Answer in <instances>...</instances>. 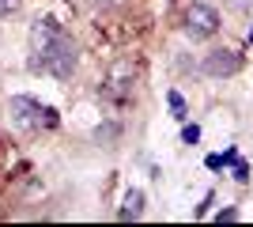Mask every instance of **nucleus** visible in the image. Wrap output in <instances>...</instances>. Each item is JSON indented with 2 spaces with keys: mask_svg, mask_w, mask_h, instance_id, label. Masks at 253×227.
Masks as SVG:
<instances>
[{
  "mask_svg": "<svg viewBox=\"0 0 253 227\" xmlns=\"http://www.w3.org/2000/svg\"><path fill=\"white\" fill-rule=\"evenodd\" d=\"M204 72L208 76H234L242 72V53H234V49H211L204 57Z\"/></svg>",
  "mask_w": 253,
  "mask_h": 227,
  "instance_id": "obj_5",
  "label": "nucleus"
},
{
  "mask_svg": "<svg viewBox=\"0 0 253 227\" xmlns=\"http://www.w3.org/2000/svg\"><path fill=\"white\" fill-rule=\"evenodd\" d=\"M170 110H174V118H185V102H181L178 91H170Z\"/></svg>",
  "mask_w": 253,
  "mask_h": 227,
  "instance_id": "obj_8",
  "label": "nucleus"
},
{
  "mask_svg": "<svg viewBox=\"0 0 253 227\" xmlns=\"http://www.w3.org/2000/svg\"><path fill=\"white\" fill-rule=\"evenodd\" d=\"M215 220H219V224H234V220H238V212H234V208H223Z\"/></svg>",
  "mask_w": 253,
  "mask_h": 227,
  "instance_id": "obj_11",
  "label": "nucleus"
},
{
  "mask_svg": "<svg viewBox=\"0 0 253 227\" xmlns=\"http://www.w3.org/2000/svg\"><path fill=\"white\" fill-rule=\"evenodd\" d=\"M132 65L128 61H117L110 72H106V84H102V95L110 98V102H128L132 98Z\"/></svg>",
  "mask_w": 253,
  "mask_h": 227,
  "instance_id": "obj_3",
  "label": "nucleus"
},
{
  "mask_svg": "<svg viewBox=\"0 0 253 227\" xmlns=\"http://www.w3.org/2000/svg\"><path fill=\"white\" fill-rule=\"evenodd\" d=\"M140 212H144V193H140V189H128V193H125V208H121V216H132V220H136L140 216Z\"/></svg>",
  "mask_w": 253,
  "mask_h": 227,
  "instance_id": "obj_7",
  "label": "nucleus"
},
{
  "mask_svg": "<svg viewBox=\"0 0 253 227\" xmlns=\"http://www.w3.org/2000/svg\"><path fill=\"white\" fill-rule=\"evenodd\" d=\"M31 68L34 72H49V76H57V80H68V76L76 72V45L64 38V31L57 34L38 57H31Z\"/></svg>",
  "mask_w": 253,
  "mask_h": 227,
  "instance_id": "obj_1",
  "label": "nucleus"
},
{
  "mask_svg": "<svg viewBox=\"0 0 253 227\" xmlns=\"http://www.w3.org/2000/svg\"><path fill=\"white\" fill-rule=\"evenodd\" d=\"M57 34H61V27H57L53 19H38V23L31 27V57H38L45 45L57 38Z\"/></svg>",
  "mask_w": 253,
  "mask_h": 227,
  "instance_id": "obj_6",
  "label": "nucleus"
},
{
  "mask_svg": "<svg viewBox=\"0 0 253 227\" xmlns=\"http://www.w3.org/2000/svg\"><path fill=\"white\" fill-rule=\"evenodd\" d=\"M11 121L23 125V129H53L57 125V110L53 106H42L38 98H27V95H15L11 98Z\"/></svg>",
  "mask_w": 253,
  "mask_h": 227,
  "instance_id": "obj_2",
  "label": "nucleus"
},
{
  "mask_svg": "<svg viewBox=\"0 0 253 227\" xmlns=\"http://www.w3.org/2000/svg\"><path fill=\"white\" fill-rule=\"evenodd\" d=\"M19 11V0H0V15H15Z\"/></svg>",
  "mask_w": 253,
  "mask_h": 227,
  "instance_id": "obj_9",
  "label": "nucleus"
},
{
  "mask_svg": "<svg viewBox=\"0 0 253 227\" xmlns=\"http://www.w3.org/2000/svg\"><path fill=\"white\" fill-rule=\"evenodd\" d=\"M181 136H185V144H197V140H201V129H197V125H185Z\"/></svg>",
  "mask_w": 253,
  "mask_h": 227,
  "instance_id": "obj_10",
  "label": "nucleus"
},
{
  "mask_svg": "<svg viewBox=\"0 0 253 227\" xmlns=\"http://www.w3.org/2000/svg\"><path fill=\"white\" fill-rule=\"evenodd\" d=\"M185 31H189L193 38H211V34L219 31V15H215V8H208V4H193V8L185 11Z\"/></svg>",
  "mask_w": 253,
  "mask_h": 227,
  "instance_id": "obj_4",
  "label": "nucleus"
},
{
  "mask_svg": "<svg viewBox=\"0 0 253 227\" xmlns=\"http://www.w3.org/2000/svg\"><path fill=\"white\" fill-rule=\"evenodd\" d=\"M250 42H253V31H250Z\"/></svg>",
  "mask_w": 253,
  "mask_h": 227,
  "instance_id": "obj_12",
  "label": "nucleus"
}]
</instances>
